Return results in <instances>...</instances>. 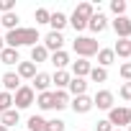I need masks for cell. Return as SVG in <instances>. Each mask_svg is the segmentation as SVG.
<instances>
[{
	"label": "cell",
	"mask_w": 131,
	"mask_h": 131,
	"mask_svg": "<svg viewBox=\"0 0 131 131\" xmlns=\"http://www.w3.org/2000/svg\"><path fill=\"white\" fill-rule=\"evenodd\" d=\"M0 131H8V128H5V126H3V123H0Z\"/></svg>",
	"instance_id": "f35d334b"
},
{
	"label": "cell",
	"mask_w": 131,
	"mask_h": 131,
	"mask_svg": "<svg viewBox=\"0 0 131 131\" xmlns=\"http://www.w3.org/2000/svg\"><path fill=\"white\" fill-rule=\"evenodd\" d=\"M49 59V51L44 49V44H36V46H31V62L34 64H39V62H46Z\"/></svg>",
	"instance_id": "44dd1931"
},
{
	"label": "cell",
	"mask_w": 131,
	"mask_h": 131,
	"mask_svg": "<svg viewBox=\"0 0 131 131\" xmlns=\"http://www.w3.org/2000/svg\"><path fill=\"white\" fill-rule=\"evenodd\" d=\"M75 13H77V16H82L85 21H90V18L95 16V8H93L90 3H80V5L75 8Z\"/></svg>",
	"instance_id": "484cf974"
},
{
	"label": "cell",
	"mask_w": 131,
	"mask_h": 131,
	"mask_svg": "<svg viewBox=\"0 0 131 131\" xmlns=\"http://www.w3.org/2000/svg\"><path fill=\"white\" fill-rule=\"evenodd\" d=\"M46 131H64V121H59V118L46 121Z\"/></svg>",
	"instance_id": "d6a6232c"
},
{
	"label": "cell",
	"mask_w": 131,
	"mask_h": 131,
	"mask_svg": "<svg viewBox=\"0 0 131 131\" xmlns=\"http://www.w3.org/2000/svg\"><path fill=\"white\" fill-rule=\"evenodd\" d=\"M18 118H21V116H18V111H16V108H10V111H5L3 116H0V123H3L5 128H10V126H16V123H18Z\"/></svg>",
	"instance_id": "603a6c76"
},
{
	"label": "cell",
	"mask_w": 131,
	"mask_h": 131,
	"mask_svg": "<svg viewBox=\"0 0 131 131\" xmlns=\"http://www.w3.org/2000/svg\"><path fill=\"white\" fill-rule=\"evenodd\" d=\"M0 23H3L8 31H16L18 28V16L16 13H3V16H0Z\"/></svg>",
	"instance_id": "d4e9b609"
},
{
	"label": "cell",
	"mask_w": 131,
	"mask_h": 131,
	"mask_svg": "<svg viewBox=\"0 0 131 131\" xmlns=\"http://www.w3.org/2000/svg\"><path fill=\"white\" fill-rule=\"evenodd\" d=\"M98 131H113V126L108 123V121H98V126H95Z\"/></svg>",
	"instance_id": "8d00e7d4"
},
{
	"label": "cell",
	"mask_w": 131,
	"mask_h": 131,
	"mask_svg": "<svg viewBox=\"0 0 131 131\" xmlns=\"http://www.w3.org/2000/svg\"><path fill=\"white\" fill-rule=\"evenodd\" d=\"M128 131H131V123H128Z\"/></svg>",
	"instance_id": "60d3db41"
},
{
	"label": "cell",
	"mask_w": 131,
	"mask_h": 131,
	"mask_svg": "<svg viewBox=\"0 0 131 131\" xmlns=\"http://www.w3.org/2000/svg\"><path fill=\"white\" fill-rule=\"evenodd\" d=\"M62 46H64V36L57 34V31H49L46 39H44V49L54 54V51H62Z\"/></svg>",
	"instance_id": "8992f818"
},
{
	"label": "cell",
	"mask_w": 131,
	"mask_h": 131,
	"mask_svg": "<svg viewBox=\"0 0 131 131\" xmlns=\"http://www.w3.org/2000/svg\"><path fill=\"white\" fill-rule=\"evenodd\" d=\"M67 88H70V93H72L75 98H77V95H88V80H85V77H72Z\"/></svg>",
	"instance_id": "8fae6325"
},
{
	"label": "cell",
	"mask_w": 131,
	"mask_h": 131,
	"mask_svg": "<svg viewBox=\"0 0 131 131\" xmlns=\"http://www.w3.org/2000/svg\"><path fill=\"white\" fill-rule=\"evenodd\" d=\"M93 108L111 111V108H113V93H111V90H98L95 98H93Z\"/></svg>",
	"instance_id": "5b68a950"
},
{
	"label": "cell",
	"mask_w": 131,
	"mask_h": 131,
	"mask_svg": "<svg viewBox=\"0 0 131 131\" xmlns=\"http://www.w3.org/2000/svg\"><path fill=\"white\" fill-rule=\"evenodd\" d=\"M34 100H36V93H34V88H28V85H21V88L16 90V95H13L16 111H23V108L34 105Z\"/></svg>",
	"instance_id": "277c9868"
},
{
	"label": "cell",
	"mask_w": 131,
	"mask_h": 131,
	"mask_svg": "<svg viewBox=\"0 0 131 131\" xmlns=\"http://www.w3.org/2000/svg\"><path fill=\"white\" fill-rule=\"evenodd\" d=\"M113 59H116V54H113V49H100L98 51V64L105 70V67H111L113 64Z\"/></svg>",
	"instance_id": "7402d4cb"
},
{
	"label": "cell",
	"mask_w": 131,
	"mask_h": 131,
	"mask_svg": "<svg viewBox=\"0 0 131 131\" xmlns=\"http://www.w3.org/2000/svg\"><path fill=\"white\" fill-rule=\"evenodd\" d=\"M10 108H13V95L3 90V93H0V111L5 113V111H10Z\"/></svg>",
	"instance_id": "f1b7e54d"
},
{
	"label": "cell",
	"mask_w": 131,
	"mask_h": 131,
	"mask_svg": "<svg viewBox=\"0 0 131 131\" xmlns=\"http://www.w3.org/2000/svg\"><path fill=\"white\" fill-rule=\"evenodd\" d=\"M0 62H3V64H18V62H21V59H18V49L5 46L3 51H0Z\"/></svg>",
	"instance_id": "d6986e66"
},
{
	"label": "cell",
	"mask_w": 131,
	"mask_h": 131,
	"mask_svg": "<svg viewBox=\"0 0 131 131\" xmlns=\"http://www.w3.org/2000/svg\"><path fill=\"white\" fill-rule=\"evenodd\" d=\"M108 123L113 126V128H123V126H128L131 123V108H126V105H113L111 111H108Z\"/></svg>",
	"instance_id": "3957f363"
},
{
	"label": "cell",
	"mask_w": 131,
	"mask_h": 131,
	"mask_svg": "<svg viewBox=\"0 0 131 131\" xmlns=\"http://www.w3.org/2000/svg\"><path fill=\"white\" fill-rule=\"evenodd\" d=\"M51 88V75H46V72H36V77H34V93L39 90V93H46Z\"/></svg>",
	"instance_id": "30bf717a"
},
{
	"label": "cell",
	"mask_w": 131,
	"mask_h": 131,
	"mask_svg": "<svg viewBox=\"0 0 131 131\" xmlns=\"http://www.w3.org/2000/svg\"><path fill=\"white\" fill-rule=\"evenodd\" d=\"M3 88H5V93L18 90V88H21V77H18L16 72H5V75H3Z\"/></svg>",
	"instance_id": "5bb4252c"
},
{
	"label": "cell",
	"mask_w": 131,
	"mask_h": 131,
	"mask_svg": "<svg viewBox=\"0 0 131 131\" xmlns=\"http://www.w3.org/2000/svg\"><path fill=\"white\" fill-rule=\"evenodd\" d=\"M5 49V39H0V51H3Z\"/></svg>",
	"instance_id": "74e56055"
},
{
	"label": "cell",
	"mask_w": 131,
	"mask_h": 131,
	"mask_svg": "<svg viewBox=\"0 0 131 131\" xmlns=\"http://www.w3.org/2000/svg\"><path fill=\"white\" fill-rule=\"evenodd\" d=\"M111 10L116 13V18H121V16L126 13V0H113V3H111Z\"/></svg>",
	"instance_id": "4dcf8cb0"
},
{
	"label": "cell",
	"mask_w": 131,
	"mask_h": 131,
	"mask_svg": "<svg viewBox=\"0 0 131 131\" xmlns=\"http://www.w3.org/2000/svg\"><path fill=\"white\" fill-rule=\"evenodd\" d=\"M113 54H118V57L128 59V57H131V39H118V41H116V46H113Z\"/></svg>",
	"instance_id": "ac0fdd59"
},
{
	"label": "cell",
	"mask_w": 131,
	"mask_h": 131,
	"mask_svg": "<svg viewBox=\"0 0 131 131\" xmlns=\"http://www.w3.org/2000/svg\"><path fill=\"white\" fill-rule=\"evenodd\" d=\"M121 98L123 100H131V82H123L121 85Z\"/></svg>",
	"instance_id": "e575fe53"
},
{
	"label": "cell",
	"mask_w": 131,
	"mask_h": 131,
	"mask_svg": "<svg viewBox=\"0 0 131 131\" xmlns=\"http://www.w3.org/2000/svg\"><path fill=\"white\" fill-rule=\"evenodd\" d=\"M121 77H123L126 82H131V62H126V64H121Z\"/></svg>",
	"instance_id": "836d02e7"
},
{
	"label": "cell",
	"mask_w": 131,
	"mask_h": 131,
	"mask_svg": "<svg viewBox=\"0 0 131 131\" xmlns=\"http://www.w3.org/2000/svg\"><path fill=\"white\" fill-rule=\"evenodd\" d=\"M39 41V31L36 28H16V31H8L5 36V46L10 49H18V46H36Z\"/></svg>",
	"instance_id": "6da1fadb"
},
{
	"label": "cell",
	"mask_w": 131,
	"mask_h": 131,
	"mask_svg": "<svg viewBox=\"0 0 131 131\" xmlns=\"http://www.w3.org/2000/svg\"><path fill=\"white\" fill-rule=\"evenodd\" d=\"M113 31H116L118 39H131V18H126V16L116 18L113 21Z\"/></svg>",
	"instance_id": "52a82bcc"
},
{
	"label": "cell",
	"mask_w": 131,
	"mask_h": 131,
	"mask_svg": "<svg viewBox=\"0 0 131 131\" xmlns=\"http://www.w3.org/2000/svg\"><path fill=\"white\" fill-rule=\"evenodd\" d=\"M67 23H70V18L64 16V13H59V10L51 13V18H49V26H51V31H57V34H62V28L67 26Z\"/></svg>",
	"instance_id": "4fadbf2b"
},
{
	"label": "cell",
	"mask_w": 131,
	"mask_h": 131,
	"mask_svg": "<svg viewBox=\"0 0 131 131\" xmlns=\"http://www.w3.org/2000/svg\"><path fill=\"white\" fill-rule=\"evenodd\" d=\"M0 116H3V111H0Z\"/></svg>",
	"instance_id": "b9f144b4"
},
{
	"label": "cell",
	"mask_w": 131,
	"mask_h": 131,
	"mask_svg": "<svg viewBox=\"0 0 131 131\" xmlns=\"http://www.w3.org/2000/svg\"><path fill=\"white\" fill-rule=\"evenodd\" d=\"M72 49H75V54H77L80 59H88V57H93V54L100 51V46H98V41H95L93 36H77V39L72 41Z\"/></svg>",
	"instance_id": "7a4b0ae2"
},
{
	"label": "cell",
	"mask_w": 131,
	"mask_h": 131,
	"mask_svg": "<svg viewBox=\"0 0 131 131\" xmlns=\"http://www.w3.org/2000/svg\"><path fill=\"white\" fill-rule=\"evenodd\" d=\"M70 23H72V28H75V31H85V28H88V21H85L82 16H77V13H72Z\"/></svg>",
	"instance_id": "f546056e"
},
{
	"label": "cell",
	"mask_w": 131,
	"mask_h": 131,
	"mask_svg": "<svg viewBox=\"0 0 131 131\" xmlns=\"http://www.w3.org/2000/svg\"><path fill=\"white\" fill-rule=\"evenodd\" d=\"M67 105H70V95H67V90H54V108L62 111V108H67Z\"/></svg>",
	"instance_id": "cb8c5ba5"
},
{
	"label": "cell",
	"mask_w": 131,
	"mask_h": 131,
	"mask_svg": "<svg viewBox=\"0 0 131 131\" xmlns=\"http://www.w3.org/2000/svg\"><path fill=\"white\" fill-rule=\"evenodd\" d=\"M51 64H54L57 70H64V67L70 64V54L64 51V49H62V51H54V54H51Z\"/></svg>",
	"instance_id": "ffe728a7"
},
{
	"label": "cell",
	"mask_w": 131,
	"mask_h": 131,
	"mask_svg": "<svg viewBox=\"0 0 131 131\" xmlns=\"http://www.w3.org/2000/svg\"><path fill=\"white\" fill-rule=\"evenodd\" d=\"M16 75L23 77V80H34L36 77V64L34 62H18V72Z\"/></svg>",
	"instance_id": "7c38bea8"
},
{
	"label": "cell",
	"mask_w": 131,
	"mask_h": 131,
	"mask_svg": "<svg viewBox=\"0 0 131 131\" xmlns=\"http://www.w3.org/2000/svg\"><path fill=\"white\" fill-rule=\"evenodd\" d=\"M88 28H90L93 34H100V31H105V28H108V18H105L103 13H95V16L88 21Z\"/></svg>",
	"instance_id": "9c48e42d"
},
{
	"label": "cell",
	"mask_w": 131,
	"mask_h": 131,
	"mask_svg": "<svg viewBox=\"0 0 131 131\" xmlns=\"http://www.w3.org/2000/svg\"><path fill=\"white\" fill-rule=\"evenodd\" d=\"M70 80H72V75L67 70H57V75L51 77V85H57V90H64V88L70 85Z\"/></svg>",
	"instance_id": "2e32d148"
},
{
	"label": "cell",
	"mask_w": 131,
	"mask_h": 131,
	"mask_svg": "<svg viewBox=\"0 0 131 131\" xmlns=\"http://www.w3.org/2000/svg\"><path fill=\"white\" fill-rule=\"evenodd\" d=\"M70 105H72V111H75V113H80V116H82V113H90V111H93V98H90V95H77Z\"/></svg>",
	"instance_id": "ba28073f"
},
{
	"label": "cell",
	"mask_w": 131,
	"mask_h": 131,
	"mask_svg": "<svg viewBox=\"0 0 131 131\" xmlns=\"http://www.w3.org/2000/svg\"><path fill=\"white\" fill-rule=\"evenodd\" d=\"M90 70H93V67H90L88 59H77V62H72V75H75V77H88Z\"/></svg>",
	"instance_id": "9a60e30c"
},
{
	"label": "cell",
	"mask_w": 131,
	"mask_h": 131,
	"mask_svg": "<svg viewBox=\"0 0 131 131\" xmlns=\"http://www.w3.org/2000/svg\"><path fill=\"white\" fill-rule=\"evenodd\" d=\"M113 131H123V128H113Z\"/></svg>",
	"instance_id": "ab89813d"
},
{
	"label": "cell",
	"mask_w": 131,
	"mask_h": 131,
	"mask_svg": "<svg viewBox=\"0 0 131 131\" xmlns=\"http://www.w3.org/2000/svg\"><path fill=\"white\" fill-rule=\"evenodd\" d=\"M13 0H0V10H3V13H13Z\"/></svg>",
	"instance_id": "d590c367"
},
{
	"label": "cell",
	"mask_w": 131,
	"mask_h": 131,
	"mask_svg": "<svg viewBox=\"0 0 131 131\" xmlns=\"http://www.w3.org/2000/svg\"><path fill=\"white\" fill-rule=\"evenodd\" d=\"M90 80H93V82H105V80H108V70L93 67V70H90Z\"/></svg>",
	"instance_id": "83f0119b"
},
{
	"label": "cell",
	"mask_w": 131,
	"mask_h": 131,
	"mask_svg": "<svg viewBox=\"0 0 131 131\" xmlns=\"http://www.w3.org/2000/svg\"><path fill=\"white\" fill-rule=\"evenodd\" d=\"M28 131H46V118L31 116V118H28Z\"/></svg>",
	"instance_id": "4316f807"
},
{
	"label": "cell",
	"mask_w": 131,
	"mask_h": 131,
	"mask_svg": "<svg viewBox=\"0 0 131 131\" xmlns=\"http://www.w3.org/2000/svg\"><path fill=\"white\" fill-rule=\"evenodd\" d=\"M34 18H36V23H49V18H51V13H49L46 8H36V13H34Z\"/></svg>",
	"instance_id": "1f68e13d"
},
{
	"label": "cell",
	"mask_w": 131,
	"mask_h": 131,
	"mask_svg": "<svg viewBox=\"0 0 131 131\" xmlns=\"http://www.w3.org/2000/svg\"><path fill=\"white\" fill-rule=\"evenodd\" d=\"M36 105H39L41 111H51V108H54V93H51V90H46V93H39V98H36Z\"/></svg>",
	"instance_id": "e0dca14e"
}]
</instances>
